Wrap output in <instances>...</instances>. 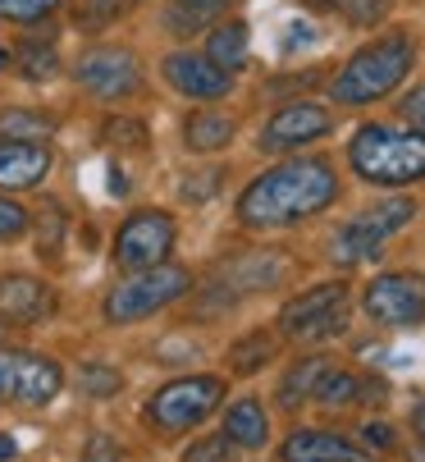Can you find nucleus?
Here are the masks:
<instances>
[{
	"mask_svg": "<svg viewBox=\"0 0 425 462\" xmlns=\"http://www.w3.org/2000/svg\"><path fill=\"white\" fill-rule=\"evenodd\" d=\"M338 197V174L320 156H298L265 170L243 197H238V220L252 229H283L320 216Z\"/></svg>",
	"mask_w": 425,
	"mask_h": 462,
	"instance_id": "1",
	"label": "nucleus"
},
{
	"mask_svg": "<svg viewBox=\"0 0 425 462\" xmlns=\"http://www.w3.org/2000/svg\"><path fill=\"white\" fill-rule=\"evenodd\" d=\"M411 60H416V46L407 32H384L375 42H366L357 55H352L338 79L329 83V97L338 106H371L380 97H389L407 74H411Z\"/></svg>",
	"mask_w": 425,
	"mask_h": 462,
	"instance_id": "2",
	"label": "nucleus"
},
{
	"mask_svg": "<svg viewBox=\"0 0 425 462\" xmlns=\"http://www.w3.org/2000/svg\"><path fill=\"white\" fill-rule=\"evenodd\" d=\"M347 165L375 188H402L425 179V134L416 128H389V124H362L357 138L347 143Z\"/></svg>",
	"mask_w": 425,
	"mask_h": 462,
	"instance_id": "3",
	"label": "nucleus"
},
{
	"mask_svg": "<svg viewBox=\"0 0 425 462\" xmlns=\"http://www.w3.org/2000/svg\"><path fill=\"white\" fill-rule=\"evenodd\" d=\"M192 289V275L183 266H152V271H133L124 284H115L106 293V320L110 325H133L147 320L156 311H165L170 302H179Z\"/></svg>",
	"mask_w": 425,
	"mask_h": 462,
	"instance_id": "4",
	"label": "nucleus"
},
{
	"mask_svg": "<svg viewBox=\"0 0 425 462\" xmlns=\"http://www.w3.org/2000/svg\"><path fill=\"white\" fill-rule=\"evenodd\" d=\"M279 329L298 344H316V339H334L347 329V284L343 280H329V284H316L298 298L283 302L279 311Z\"/></svg>",
	"mask_w": 425,
	"mask_h": 462,
	"instance_id": "5",
	"label": "nucleus"
},
{
	"mask_svg": "<svg viewBox=\"0 0 425 462\" xmlns=\"http://www.w3.org/2000/svg\"><path fill=\"white\" fill-rule=\"evenodd\" d=\"M416 216V202H407V197H393V202H380L371 211H362L357 220H347L338 234H334V261L338 266H362V261H375L384 252V243L407 229Z\"/></svg>",
	"mask_w": 425,
	"mask_h": 462,
	"instance_id": "6",
	"label": "nucleus"
},
{
	"mask_svg": "<svg viewBox=\"0 0 425 462\" xmlns=\"http://www.w3.org/2000/svg\"><path fill=\"white\" fill-rule=\"evenodd\" d=\"M225 403V380L220 375H183L156 389L147 403V421L156 430H192Z\"/></svg>",
	"mask_w": 425,
	"mask_h": 462,
	"instance_id": "7",
	"label": "nucleus"
},
{
	"mask_svg": "<svg viewBox=\"0 0 425 462\" xmlns=\"http://www.w3.org/2000/svg\"><path fill=\"white\" fill-rule=\"evenodd\" d=\"M179 238V225L174 216L165 211H137L119 225L115 234V261L124 271H152V266H165V256Z\"/></svg>",
	"mask_w": 425,
	"mask_h": 462,
	"instance_id": "8",
	"label": "nucleus"
},
{
	"mask_svg": "<svg viewBox=\"0 0 425 462\" xmlns=\"http://www.w3.org/2000/svg\"><path fill=\"white\" fill-rule=\"evenodd\" d=\"M74 79L101 101H124L142 92V64L128 46H92L74 60Z\"/></svg>",
	"mask_w": 425,
	"mask_h": 462,
	"instance_id": "9",
	"label": "nucleus"
},
{
	"mask_svg": "<svg viewBox=\"0 0 425 462\" xmlns=\"http://www.w3.org/2000/svg\"><path fill=\"white\" fill-rule=\"evenodd\" d=\"M64 384V371L42 357V353H23V348H0V403H51Z\"/></svg>",
	"mask_w": 425,
	"mask_h": 462,
	"instance_id": "10",
	"label": "nucleus"
},
{
	"mask_svg": "<svg viewBox=\"0 0 425 462\" xmlns=\"http://www.w3.org/2000/svg\"><path fill=\"white\" fill-rule=\"evenodd\" d=\"M362 307H366V316H371L375 325H389V329L420 325V320H425V280L411 275V271L375 275V280L366 284Z\"/></svg>",
	"mask_w": 425,
	"mask_h": 462,
	"instance_id": "11",
	"label": "nucleus"
},
{
	"mask_svg": "<svg viewBox=\"0 0 425 462\" xmlns=\"http://www.w3.org/2000/svg\"><path fill=\"white\" fill-rule=\"evenodd\" d=\"M334 128L329 110L316 106V101H293L270 115V124L261 128V152H298L316 138H325Z\"/></svg>",
	"mask_w": 425,
	"mask_h": 462,
	"instance_id": "12",
	"label": "nucleus"
},
{
	"mask_svg": "<svg viewBox=\"0 0 425 462\" xmlns=\"http://www.w3.org/2000/svg\"><path fill=\"white\" fill-rule=\"evenodd\" d=\"M165 83L174 88V92H183V97H192V101H220V97H229V88H234V74H225L210 55H197V51H174V55H165Z\"/></svg>",
	"mask_w": 425,
	"mask_h": 462,
	"instance_id": "13",
	"label": "nucleus"
},
{
	"mask_svg": "<svg viewBox=\"0 0 425 462\" xmlns=\"http://www.w3.org/2000/svg\"><path fill=\"white\" fill-rule=\"evenodd\" d=\"M55 311L51 284L37 275H0V320L5 325H37Z\"/></svg>",
	"mask_w": 425,
	"mask_h": 462,
	"instance_id": "14",
	"label": "nucleus"
},
{
	"mask_svg": "<svg viewBox=\"0 0 425 462\" xmlns=\"http://www.w3.org/2000/svg\"><path fill=\"white\" fill-rule=\"evenodd\" d=\"M283 462H371V453L338 430H293L279 448Z\"/></svg>",
	"mask_w": 425,
	"mask_h": 462,
	"instance_id": "15",
	"label": "nucleus"
},
{
	"mask_svg": "<svg viewBox=\"0 0 425 462\" xmlns=\"http://www.w3.org/2000/svg\"><path fill=\"white\" fill-rule=\"evenodd\" d=\"M51 170L46 143H19L0 138V188H37Z\"/></svg>",
	"mask_w": 425,
	"mask_h": 462,
	"instance_id": "16",
	"label": "nucleus"
},
{
	"mask_svg": "<svg viewBox=\"0 0 425 462\" xmlns=\"http://www.w3.org/2000/svg\"><path fill=\"white\" fill-rule=\"evenodd\" d=\"M238 134L234 115H220V110H197L183 119V143L192 152H216V147H229Z\"/></svg>",
	"mask_w": 425,
	"mask_h": 462,
	"instance_id": "17",
	"label": "nucleus"
},
{
	"mask_svg": "<svg viewBox=\"0 0 425 462\" xmlns=\"http://www.w3.org/2000/svg\"><path fill=\"white\" fill-rule=\"evenodd\" d=\"M225 439L238 444V448H265L270 439V417L256 399H243L225 412Z\"/></svg>",
	"mask_w": 425,
	"mask_h": 462,
	"instance_id": "18",
	"label": "nucleus"
},
{
	"mask_svg": "<svg viewBox=\"0 0 425 462\" xmlns=\"http://www.w3.org/2000/svg\"><path fill=\"white\" fill-rule=\"evenodd\" d=\"M366 389H371V384H366L357 371H334V366H325V375L316 380V393H311V399H316L320 408H352V403L371 399Z\"/></svg>",
	"mask_w": 425,
	"mask_h": 462,
	"instance_id": "19",
	"label": "nucleus"
},
{
	"mask_svg": "<svg viewBox=\"0 0 425 462\" xmlns=\"http://www.w3.org/2000/svg\"><path fill=\"white\" fill-rule=\"evenodd\" d=\"M206 55L216 60L225 74H238L243 64H247V23H238V19L220 23L216 32L206 37Z\"/></svg>",
	"mask_w": 425,
	"mask_h": 462,
	"instance_id": "20",
	"label": "nucleus"
},
{
	"mask_svg": "<svg viewBox=\"0 0 425 462\" xmlns=\"http://www.w3.org/2000/svg\"><path fill=\"white\" fill-rule=\"evenodd\" d=\"M325 357H302L289 375H283V384H279V403L283 408H298V403H307L311 393H316V380L325 375Z\"/></svg>",
	"mask_w": 425,
	"mask_h": 462,
	"instance_id": "21",
	"label": "nucleus"
},
{
	"mask_svg": "<svg viewBox=\"0 0 425 462\" xmlns=\"http://www.w3.org/2000/svg\"><path fill=\"white\" fill-rule=\"evenodd\" d=\"M55 134V119L42 110H5L0 115V138H19V143H42Z\"/></svg>",
	"mask_w": 425,
	"mask_h": 462,
	"instance_id": "22",
	"label": "nucleus"
},
{
	"mask_svg": "<svg viewBox=\"0 0 425 462\" xmlns=\"http://www.w3.org/2000/svg\"><path fill=\"white\" fill-rule=\"evenodd\" d=\"M19 60H23V74H28V79H51L55 64H60V55H55V32H51V28L32 32V37L19 46Z\"/></svg>",
	"mask_w": 425,
	"mask_h": 462,
	"instance_id": "23",
	"label": "nucleus"
},
{
	"mask_svg": "<svg viewBox=\"0 0 425 462\" xmlns=\"http://www.w3.org/2000/svg\"><path fill=\"white\" fill-rule=\"evenodd\" d=\"M133 5H137V0H79L74 19H79L83 32H101V28H110L119 14H128Z\"/></svg>",
	"mask_w": 425,
	"mask_h": 462,
	"instance_id": "24",
	"label": "nucleus"
},
{
	"mask_svg": "<svg viewBox=\"0 0 425 462\" xmlns=\"http://www.w3.org/2000/svg\"><path fill=\"white\" fill-rule=\"evenodd\" d=\"M274 357V339L270 335H247V339H238L234 348H229V366L238 371V375H252V371H261L265 362Z\"/></svg>",
	"mask_w": 425,
	"mask_h": 462,
	"instance_id": "25",
	"label": "nucleus"
},
{
	"mask_svg": "<svg viewBox=\"0 0 425 462\" xmlns=\"http://www.w3.org/2000/svg\"><path fill=\"white\" fill-rule=\"evenodd\" d=\"M79 389L88 393V399H115V393L124 389V375L106 362H83L79 366Z\"/></svg>",
	"mask_w": 425,
	"mask_h": 462,
	"instance_id": "26",
	"label": "nucleus"
},
{
	"mask_svg": "<svg viewBox=\"0 0 425 462\" xmlns=\"http://www.w3.org/2000/svg\"><path fill=\"white\" fill-rule=\"evenodd\" d=\"M101 138L110 147H147V124L142 119H124V115H110L101 124Z\"/></svg>",
	"mask_w": 425,
	"mask_h": 462,
	"instance_id": "27",
	"label": "nucleus"
},
{
	"mask_svg": "<svg viewBox=\"0 0 425 462\" xmlns=\"http://www.w3.org/2000/svg\"><path fill=\"white\" fill-rule=\"evenodd\" d=\"M329 10H338L347 23H357V28H371V23L384 19L389 0H329Z\"/></svg>",
	"mask_w": 425,
	"mask_h": 462,
	"instance_id": "28",
	"label": "nucleus"
},
{
	"mask_svg": "<svg viewBox=\"0 0 425 462\" xmlns=\"http://www.w3.org/2000/svg\"><path fill=\"white\" fill-rule=\"evenodd\" d=\"M51 10H60V0H0L5 23H42Z\"/></svg>",
	"mask_w": 425,
	"mask_h": 462,
	"instance_id": "29",
	"label": "nucleus"
},
{
	"mask_svg": "<svg viewBox=\"0 0 425 462\" xmlns=\"http://www.w3.org/2000/svg\"><path fill=\"white\" fill-rule=\"evenodd\" d=\"M183 462H234V444L225 439V435H210V439H197L188 453H183Z\"/></svg>",
	"mask_w": 425,
	"mask_h": 462,
	"instance_id": "30",
	"label": "nucleus"
},
{
	"mask_svg": "<svg viewBox=\"0 0 425 462\" xmlns=\"http://www.w3.org/2000/svg\"><path fill=\"white\" fill-rule=\"evenodd\" d=\"M28 229V211L14 202V197H0V243H10Z\"/></svg>",
	"mask_w": 425,
	"mask_h": 462,
	"instance_id": "31",
	"label": "nucleus"
},
{
	"mask_svg": "<svg viewBox=\"0 0 425 462\" xmlns=\"http://www.w3.org/2000/svg\"><path fill=\"white\" fill-rule=\"evenodd\" d=\"M79 462H124V453H119V444H115L106 430H92L88 444H83V457H79Z\"/></svg>",
	"mask_w": 425,
	"mask_h": 462,
	"instance_id": "32",
	"label": "nucleus"
},
{
	"mask_svg": "<svg viewBox=\"0 0 425 462\" xmlns=\"http://www.w3.org/2000/svg\"><path fill=\"white\" fill-rule=\"evenodd\" d=\"M188 202H206L210 192H220V170H197V179H183V188H179Z\"/></svg>",
	"mask_w": 425,
	"mask_h": 462,
	"instance_id": "33",
	"label": "nucleus"
},
{
	"mask_svg": "<svg viewBox=\"0 0 425 462\" xmlns=\"http://www.w3.org/2000/svg\"><path fill=\"white\" fill-rule=\"evenodd\" d=\"M398 110H402V119L416 128V134H425V88H411V92L402 97Z\"/></svg>",
	"mask_w": 425,
	"mask_h": 462,
	"instance_id": "34",
	"label": "nucleus"
},
{
	"mask_svg": "<svg viewBox=\"0 0 425 462\" xmlns=\"http://www.w3.org/2000/svg\"><path fill=\"white\" fill-rule=\"evenodd\" d=\"M42 220H46V252H55V247H60V207L46 202V207H42Z\"/></svg>",
	"mask_w": 425,
	"mask_h": 462,
	"instance_id": "35",
	"label": "nucleus"
},
{
	"mask_svg": "<svg viewBox=\"0 0 425 462\" xmlns=\"http://www.w3.org/2000/svg\"><path fill=\"white\" fill-rule=\"evenodd\" d=\"M366 430V444L371 448H393V430L384 426V421H371V426H362Z\"/></svg>",
	"mask_w": 425,
	"mask_h": 462,
	"instance_id": "36",
	"label": "nucleus"
},
{
	"mask_svg": "<svg viewBox=\"0 0 425 462\" xmlns=\"http://www.w3.org/2000/svg\"><path fill=\"white\" fill-rule=\"evenodd\" d=\"M179 5H188V10H197V14H206V19H210L216 10H225L229 0H179Z\"/></svg>",
	"mask_w": 425,
	"mask_h": 462,
	"instance_id": "37",
	"label": "nucleus"
},
{
	"mask_svg": "<svg viewBox=\"0 0 425 462\" xmlns=\"http://www.w3.org/2000/svg\"><path fill=\"white\" fill-rule=\"evenodd\" d=\"M110 192H115V197H124V192H128V179H124V170H110Z\"/></svg>",
	"mask_w": 425,
	"mask_h": 462,
	"instance_id": "38",
	"label": "nucleus"
},
{
	"mask_svg": "<svg viewBox=\"0 0 425 462\" xmlns=\"http://www.w3.org/2000/svg\"><path fill=\"white\" fill-rule=\"evenodd\" d=\"M411 430H416V435H420V444H425V403L411 412Z\"/></svg>",
	"mask_w": 425,
	"mask_h": 462,
	"instance_id": "39",
	"label": "nucleus"
},
{
	"mask_svg": "<svg viewBox=\"0 0 425 462\" xmlns=\"http://www.w3.org/2000/svg\"><path fill=\"white\" fill-rule=\"evenodd\" d=\"M14 453H19V448H14V439H10V435H0V462H10Z\"/></svg>",
	"mask_w": 425,
	"mask_h": 462,
	"instance_id": "40",
	"label": "nucleus"
},
{
	"mask_svg": "<svg viewBox=\"0 0 425 462\" xmlns=\"http://www.w3.org/2000/svg\"><path fill=\"white\" fill-rule=\"evenodd\" d=\"M5 64H10V51H0V69H5Z\"/></svg>",
	"mask_w": 425,
	"mask_h": 462,
	"instance_id": "41",
	"label": "nucleus"
},
{
	"mask_svg": "<svg viewBox=\"0 0 425 462\" xmlns=\"http://www.w3.org/2000/svg\"><path fill=\"white\" fill-rule=\"evenodd\" d=\"M411 462H425V457H411Z\"/></svg>",
	"mask_w": 425,
	"mask_h": 462,
	"instance_id": "42",
	"label": "nucleus"
},
{
	"mask_svg": "<svg viewBox=\"0 0 425 462\" xmlns=\"http://www.w3.org/2000/svg\"><path fill=\"white\" fill-rule=\"evenodd\" d=\"M0 325H5V320H0Z\"/></svg>",
	"mask_w": 425,
	"mask_h": 462,
	"instance_id": "43",
	"label": "nucleus"
}]
</instances>
